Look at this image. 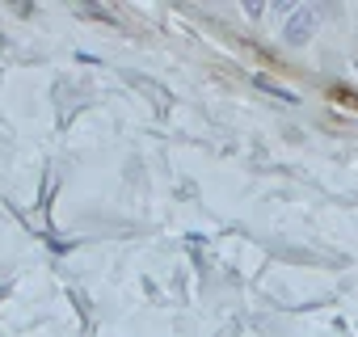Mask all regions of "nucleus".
Instances as JSON below:
<instances>
[{"label": "nucleus", "mask_w": 358, "mask_h": 337, "mask_svg": "<svg viewBox=\"0 0 358 337\" xmlns=\"http://www.w3.org/2000/svg\"><path fill=\"white\" fill-rule=\"evenodd\" d=\"M316 34V9H295L291 13V22H287V43H308Z\"/></svg>", "instance_id": "nucleus-1"}]
</instances>
